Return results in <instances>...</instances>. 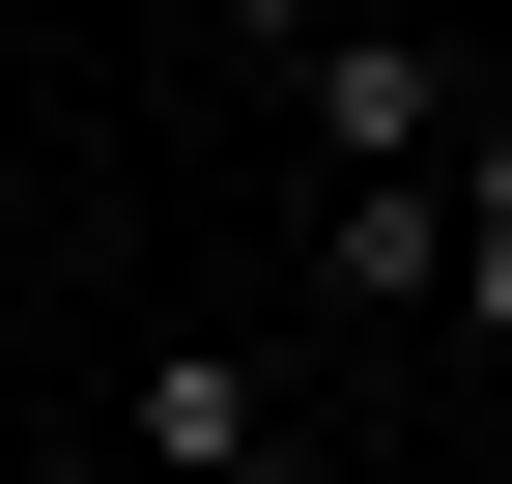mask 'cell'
I'll return each instance as SVG.
<instances>
[{"instance_id": "obj_5", "label": "cell", "mask_w": 512, "mask_h": 484, "mask_svg": "<svg viewBox=\"0 0 512 484\" xmlns=\"http://www.w3.org/2000/svg\"><path fill=\"white\" fill-rule=\"evenodd\" d=\"M200 29H228V57H342L370 0H200Z\"/></svg>"}, {"instance_id": "obj_4", "label": "cell", "mask_w": 512, "mask_h": 484, "mask_svg": "<svg viewBox=\"0 0 512 484\" xmlns=\"http://www.w3.org/2000/svg\"><path fill=\"white\" fill-rule=\"evenodd\" d=\"M456 314L512 342V114H484V143H456Z\"/></svg>"}, {"instance_id": "obj_6", "label": "cell", "mask_w": 512, "mask_h": 484, "mask_svg": "<svg viewBox=\"0 0 512 484\" xmlns=\"http://www.w3.org/2000/svg\"><path fill=\"white\" fill-rule=\"evenodd\" d=\"M0 484H57V456H29V428H0Z\"/></svg>"}, {"instance_id": "obj_2", "label": "cell", "mask_w": 512, "mask_h": 484, "mask_svg": "<svg viewBox=\"0 0 512 484\" xmlns=\"http://www.w3.org/2000/svg\"><path fill=\"white\" fill-rule=\"evenodd\" d=\"M285 114H313V171H456V57H427V29H342V57H285Z\"/></svg>"}, {"instance_id": "obj_1", "label": "cell", "mask_w": 512, "mask_h": 484, "mask_svg": "<svg viewBox=\"0 0 512 484\" xmlns=\"http://www.w3.org/2000/svg\"><path fill=\"white\" fill-rule=\"evenodd\" d=\"M114 399H143V484H313V428L228 371L200 314H143V371H114Z\"/></svg>"}, {"instance_id": "obj_3", "label": "cell", "mask_w": 512, "mask_h": 484, "mask_svg": "<svg viewBox=\"0 0 512 484\" xmlns=\"http://www.w3.org/2000/svg\"><path fill=\"white\" fill-rule=\"evenodd\" d=\"M313 285L427 314V285H456V171H313Z\"/></svg>"}]
</instances>
